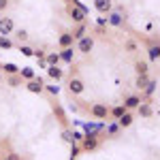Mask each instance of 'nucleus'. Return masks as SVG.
Returning <instances> with one entry per match:
<instances>
[{
	"instance_id": "nucleus-1",
	"label": "nucleus",
	"mask_w": 160,
	"mask_h": 160,
	"mask_svg": "<svg viewBox=\"0 0 160 160\" xmlns=\"http://www.w3.org/2000/svg\"><path fill=\"white\" fill-rule=\"evenodd\" d=\"M66 13H68V17L73 19L75 24L86 22V17H88V9H86V7H81L77 0H68V4H66Z\"/></svg>"
},
{
	"instance_id": "nucleus-2",
	"label": "nucleus",
	"mask_w": 160,
	"mask_h": 160,
	"mask_svg": "<svg viewBox=\"0 0 160 160\" xmlns=\"http://www.w3.org/2000/svg\"><path fill=\"white\" fill-rule=\"evenodd\" d=\"M88 111H90V115H92L94 120H107V118H109V107L102 105V102H92V105L88 107Z\"/></svg>"
},
{
	"instance_id": "nucleus-3",
	"label": "nucleus",
	"mask_w": 160,
	"mask_h": 160,
	"mask_svg": "<svg viewBox=\"0 0 160 160\" xmlns=\"http://www.w3.org/2000/svg\"><path fill=\"white\" fill-rule=\"evenodd\" d=\"M94 45H96L94 37H92V34H86V37H81L79 41H77V51L83 53V56H88L90 51L94 49Z\"/></svg>"
},
{
	"instance_id": "nucleus-4",
	"label": "nucleus",
	"mask_w": 160,
	"mask_h": 160,
	"mask_svg": "<svg viewBox=\"0 0 160 160\" xmlns=\"http://www.w3.org/2000/svg\"><path fill=\"white\" fill-rule=\"evenodd\" d=\"M83 90H86V83H83L81 77H71L68 79V92H71V96H81Z\"/></svg>"
},
{
	"instance_id": "nucleus-5",
	"label": "nucleus",
	"mask_w": 160,
	"mask_h": 160,
	"mask_svg": "<svg viewBox=\"0 0 160 160\" xmlns=\"http://www.w3.org/2000/svg\"><path fill=\"white\" fill-rule=\"evenodd\" d=\"M24 88L28 90V92H32V94H43V92H45V79H41V77H34V79L26 81Z\"/></svg>"
},
{
	"instance_id": "nucleus-6",
	"label": "nucleus",
	"mask_w": 160,
	"mask_h": 160,
	"mask_svg": "<svg viewBox=\"0 0 160 160\" xmlns=\"http://www.w3.org/2000/svg\"><path fill=\"white\" fill-rule=\"evenodd\" d=\"M13 32H15V22H13V17H0V37H11Z\"/></svg>"
},
{
	"instance_id": "nucleus-7",
	"label": "nucleus",
	"mask_w": 160,
	"mask_h": 160,
	"mask_svg": "<svg viewBox=\"0 0 160 160\" xmlns=\"http://www.w3.org/2000/svg\"><path fill=\"white\" fill-rule=\"evenodd\" d=\"M107 24L113 26V28H122V26L126 24V15H124L122 11H111L109 15H107Z\"/></svg>"
},
{
	"instance_id": "nucleus-8",
	"label": "nucleus",
	"mask_w": 160,
	"mask_h": 160,
	"mask_svg": "<svg viewBox=\"0 0 160 160\" xmlns=\"http://www.w3.org/2000/svg\"><path fill=\"white\" fill-rule=\"evenodd\" d=\"M98 137L96 135H83V139H81V149L83 152H94V149L98 148Z\"/></svg>"
},
{
	"instance_id": "nucleus-9",
	"label": "nucleus",
	"mask_w": 160,
	"mask_h": 160,
	"mask_svg": "<svg viewBox=\"0 0 160 160\" xmlns=\"http://www.w3.org/2000/svg\"><path fill=\"white\" fill-rule=\"evenodd\" d=\"M137 113H139L143 120L154 118V105H152V100H141V105L137 107Z\"/></svg>"
},
{
	"instance_id": "nucleus-10",
	"label": "nucleus",
	"mask_w": 160,
	"mask_h": 160,
	"mask_svg": "<svg viewBox=\"0 0 160 160\" xmlns=\"http://www.w3.org/2000/svg\"><path fill=\"white\" fill-rule=\"evenodd\" d=\"M160 60V41H149L148 43V62Z\"/></svg>"
},
{
	"instance_id": "nucleus-11",
	"label": "nucleus",
	"mask_w": 160,
	"mask_h": 160,
	"mask_svg": "<svg viewBox=\"0 0 160 160\" xmlns=\"http://www.w3.org/2000/svg\"><path fill=\"white\" fill-rule=\"evenodd\" d=\"M141 94H130V96H126V98H124V109L126 111H137V107H139V105H141Z\"/></svg>"
},
{
	"instance_id": "nucleus-12",
	"label": "nucleus",
	"mask_w": 160,
	"mask_h": 160,
	"mask_svg": "<svg viewBox=\"0 0 160 160\" xmlns=\"http://www.w3.org/2000/svg\"><path fill=\"white\" fill-rule=\"evenodd\" d=\"M94 9L100 15H109L113 11V0H94Z\"/></svg>"
},
{
	"instance_id": "nucleus-13",
	"label": "nucleus",
	"mask_w": 160,
	"mask_h": 160,
	"mask_svg": "<svg viewBox=\"0 0 160 160\" xmlns=\"http://www.w3.org/2000/svg\"><path fill=\"white\" fill-rule=\"evenodd\" d=\"M75 38L73 34H71V30H64V32H60V37H58V45H60V49H66V47H73Z\"/></svg>"
},
{
	"instance_id": "nucleus-14",
	"label": "nucleus",
	"mask_w": 160,
	"mask_h": 160,
	"mask_svg": "<svg viewBox=\"0 0 160 160\" xmlns=\"http://www.w3.org/2000/svg\"><path fill=\"white\" fill-rule=\"evenodd\" d=\"M115 124L120 126V128H130L132 124H135V115H132V111H124V115L120 120H115Z\"/></svg>"
},
{
	"instance_id": "nucleus-15",
	"label": "nucleus",
	"mask_w": 160,
	"mask_h": 160,
	"mask_svg": "<svg viewBox=\"0 0 160 160\" xmlns=\"http://www.w3.org/2000/svg\"><path fill=\"white\" fill-rule=\"evenodd\" d=\"M47 77L51 81H62L64 79V68H60V64L58 66H47Z\"/></svg>"
},
{
	"instance_id": "nucleus-16",
	"label": "nucleus",
	"mask_w": 160,
	"mask_h": 160,
	"mask_svg": "<svg viewBox=\"0 0 160 160\" xmlns=\"http://www.w3.org/2000/svg\"><path fill=\"white\" fill-rule=\"evenodd\" d=\"M60 62H64V64H73L75 62V49L73 47H66V49L60 51Z\"/></svg>"
},
{
	"instance_id": "nucleus-17",
	"label": "nucleus",
	"mask_w": 160,
	"mask_h": 160,
	"mask_svg": "<svg viewBox=\"0 0 160 160\" xmlns=\"http://www.w3.org/2000/svg\"><path fill=\"white\" fill-rule=\"evenodd\" d=\"M86 32H88V24H86V22L77 24V28H75V30H71V34H73L75 41H79L81 37H86Z\"/></svg>"
},
{
	"instance_id": "nucleus-18",
	"label": "nucleus",
	"mask_w": 160,
	"mask_h": 160,
	"mask_svg": "<svg viewBox=\"0 0 160 160\" xmlns=\"http://www.w3.org/2000/svg\"><path fill=\"white\" fill-rule=\"evenodd\" d=\"M124 105H115V107H109V118L111 120H113V122H115V120H120V118H122L124 115Z\"/></svg>"
},
{
	"instance_id": "nucleus-19",
	"label": "nucleus",
	"mask_w": 160,
	"mask_h": 160,
	"mask_svg": "<svg viewBox=\"0 0 160 160\" xmlns=\"http://www.w3.org/2000/svg\"><path fill=\"white\" fill-rule=\"evenodd\" d=\"M135 71H137V75L149 73V62L148 60H135Z\"/></svg>"
},
{
	"instance_id": "nucleus-20",
	"label": "nucleus",
	"mask_w": 160,
	"mask_h": 160,
	"mask_svg": "<svg viewBox=\"0 0 160 160\" xmlns=\"http://www.w3.org/2000/svg\"><path fill=\"white\" fill-rule=\"evenodd\" d=\"M45 62H47V66H58V64H60V53L47 51V53H45Z\"/></svg>"
},
{
	"instance_id": "nucleus-21",
	"label": "nucleus",
	"mask_w": 160,
	"mask_h": 160,
	"mask_svg": "<svg viewBox=\"0 0 160 160\" xmlns=\"http://www.w3.org/2000/svg\"><path fill=\"white\" fill-rule=\"evenodd\" d=\"M19 77L24 79V81H30V79H34L37 73H34V68L32 66H24V68H19Z\"/></svg>"
},
{
	"instance_id": "nucleus-22",
	"label": "nucleus",
	"mask_w": 160,
	"mask_h": 160,
	"mask_svg": "<svg viewBox=\"0 0 160 160\" xmlns=\"http://www.w3.org/2000/svg\"><path fill=\"white\" fill-rule=\"evenodd\" d=\"M7 83H9L11 88H19V86H24V79L19 77V73L17 75H9V77H7Z\"/></svg>"
},
{
	"instance_id": "nucleus-23",
	"label": "nucleus",
	"mask_w": 160,
	"mask_h": 160,
	"mask_svg": "<svg viewBox=\"0 0 160 160\" xmlns=\"http://www.w3.org/2000/svg\"><path fill=\"white\" fill-rule=\"evenodd\" d=\"M2 68H4V75H7V77H9V75H17V73H19V66L13 64V62H4Z\"/></svg>"
},
{
	"instance_id": "nucleus-24",
	"label": "nucleus",
	"mask_w": 160,
	"mask_h": 160,
	"mask_svg": "<svg viewBox=\"0 0 160 160\" xmlns=\"http://www.w3.org/2000/svg\"><path fill=\"white\" fill-rule=\"evenodd\" d=\"M148 81H149V75H137V79H135V88L137 90H143V88L148 86Z\"/></svg>"
},
{
	"instance_id": "nucleus-25",
	"label": "nucleus",
	"mask_w": 160,
	"mask_h": 160,
	"mask_svg": "<svg viewBox=\"0 0 160 160\" xmlns=\"http://www.w3.org/2000/svg\"><path fill=\"white\" fill-rule=\"evenodd\" d=\"M156 86H158V83H156L154 79H149V81H148V86H145L143 90H141V92H143V96H145V98H149V96L154 94V90H156ZM143 96H141V98H143Z\"/></svg>"
},
{
	"instance_id": "nucleus-26",
	"label": "nucleus",
	"mask_w": 160,
	"mask_h": 160,
	"mask_svg": "<svg viewBox=\"0 0 160 160\" xmlns=\"http://www.w3.org/2000/svg\"><path fill=\"white\" fill-rule=\"evenodd\" d=\"M137 49H139V43H137V41H132V38L124 41V51H126V53H135Z\"/></svg>"
},
{
	"instance_id": "nucleus-27",
	"label": "nucleus",
	"mask_w": 160,
	"mask_h": 160,
	"mask_svg": "<svg viewBox=\"0 0 160 160\" xmlns=\"http://www.w3.org/2000/svg\"><path fill=\"white\" fill-rule=\"evenodd\" d=\"M15 38H17L19 43H28L30 34H28V30H26V28H17V30H15Z\"/></svg>"
},
{
	"instance_id": "nucleus-28",
	"label": "nucleus",
	"mask_w": 160,
	"mask_h": 160,
	"mask_svg": "<svg viewBox=\"0 0 160 160\" xmlns=\"http://www.w3.org/2000/svg\"><path fill=\"white\" fill-rule=\"evenodd\" d=\"M15 47V43H13L9 37H0V51L2 49H13Z\"/></svg>"
},
{
	"instance_id": "nucleus-29",
	"label": "nucleus",
	"mask_w": 160,
	"mask_h": 160,
	"mask_svg": "<svg viewBox=\"0 0 160 160\" xmlns=\"http://www.w3.org/2000/svg\"><path fill=\"white\" fill-rule=\"evenodd\" d=\"M19 51L24 53V56H34V47H30V45H26V43H19Z\"/></svg>"
},
{
	"instance_id": "nucleus-30",
	"label": "nucleus",
	"mask_w": 160,
	"mask_h": 160,
	"mask_svg": "<svg viewBox=\"0 0 160 160\" xmlns=\"http://www.w3.org/2000/svg\"><path fill=\"white\" fill-rule=\"evenodd\" d=\"M75 132L73 130H64V132H62V139H64V141H66V143H75Z\"/></svg>"
},
{
	"instance_id": "nucleus-31",
	"label": "nucleus",
	"mask_w": 160,
	"mask_h": 160,
	"mask_svg": "<svg viewBox=\"0 0 160 160\" xmlns=\"http://www.w3.org/2000/svg\"><path fill=\"white\" fill-rule=\"evenodd\" d=\"M4 160H24V158H22V154H17V152H7V154H4Z\"/></svg>"
},
{
	"instance_id": "nucleus-32",
	"label": "nucleus",
	"mask_w": 160,
	"mask_h": 160,
	"mask_svg": "<svg viewBox=\"0 0 160 160\" xmlns=\"http://www.w3.org/2000/svg\"><path fill=\"white\" fill-rule=\"evenodd\" d=\"M45 90H47L49 94H53V96H58V94H60V86H45Z\"/></svg>"
},
{
	"instance_id": "nucleus-33",
	"label": "nucleus",
	"mask_w": 160,
	"mask_h": 160,
	"mask_svg": "<svg viewBox=\"0 0 160 160\" xmlns=\"http://www.w3.org/2000/svg\"><path fill=\"white\" fill-rule=\"evenodd\" d=\"M45 53H47L45 49H34V58L37 60H45Z\"/></svg>"
},
{
	"instance_id": "nucleus-34",
	"label": "nucleus",
	"mask_w": 160,
	"mask_h": 160,
	"mask_svg": "<svg viewBox=\"0 0 160 160\" xmlns=\"http://www.w3.org/2000/svg\"><path fill=\"white\" fill-rule=\"evenodd\" d=\"M118 130H120V126H118V124H111L109 128H107V132H109V135H111V137L115 135V132H118Z\"/></svg>"
},
{
	"instance_id": "nucleus-35",
	"label": "nucleus",
	"mask_w": 160,
	"mask_h": 160,
	"mask_svg": "<svg viewBox=\"0 0 160 160\" xmlns=\"http://www.w3.org/2000/svg\"><path fill=\"white\" fill-rule=\"evenodd\" d=\"M77 154H79V148L75 143H71V158H77Z\"/></svg>"
},
{
	"instance_id": "nucleus-36",
	"label": "nucleus",
	"mask_w": 160,
	"mask_h": 160,
	"mask_svg": "<svg viewBox=\"0 0 160 160\" xmlns=\"http://www.w3.org/2000/svg\"><path fill=\"white\" fill-rule=\"evenodd\" d=\"M7 7H9V0H0V13L7 11Z\"/></svg>"
},
{
	"instance_id": "nucleus-37",
	"label": "nucleus",
	"mask_w": 160,
	"mask_h": 160,
	"mask_svg": "<svg viewBox=\"0 0 160 160\" xmlns=\"http://www.w3.org/2000/svg\"><path fill=\"white\" fill-rule=\"evenodd\" d=\"M2 79H4V77H2V73H0V83H2Z\"/></svg>"
},
{
	"instance_id": "nucleus-38",
	"label": "nucleus",
	"mask_w": 160,
	"mask_h": 160,
	"mask_svg": "<svg viewBox=\"0 0 160 160\" xmlns=\"http://www.w3.org/2000/svg\"><path fill=\"white\" fill-rule=\"evenodd\" d=\"M2 160H4V158H2Z\"/></svg>"
}]
</instances>
